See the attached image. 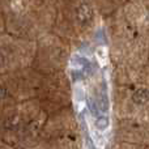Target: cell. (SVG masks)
Wrapping results in <instances>:
<instances>
[{
	"mask_svg": "<svg viewBox=\"0 0 149 149\" xmlns=\"http://www.w3.org/2000/svg\"><path fill=\"white\" fill-rule=\"evenodd\" d=\"M5 95H7V90H5L3 86H0V100H3Z\"/></svg>",
	"mask_w": 149,
	"mask_h": 149,
	"instance_id": "cell-2",
	"label": "cell"
},
{
	"mask_svg": "<svg viewBox=\"0 0 149 149\" xmlns=\"http://www.w3.org/2000/svg\"><path fill=\"white\" fill-rule=\"evenodd\" d=\"M132 100L137 105H143V103L149 101V90L148 89H137L132 95Z\"/></svg>",
	"mask_w": 149,
	"mask_h": 149,
	"instance_id": "cell-1",
	"label": "cell"
}]
</instances>
